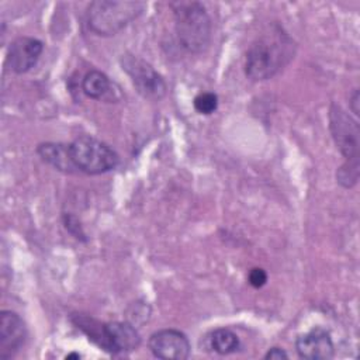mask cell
Listing matches in <instances>:
<instances>
[{"label":"cell","instance_id":"20","mask_svg":"<svg viewBox=\"0 0 360 360\" xmlns=\"http://www.w3.org/2000/svg\"><path fill=\"white\" fill-rule=\"evenodd\" d=\"M350 110L354 115H359V90L354 89L350 96Z\"/></svg>","mask_w":360,"mask_h":360},{"label":"cell","instance_id":"6","mask_svg":"<svg viewBox=\"0 0 360 360\" xmlns=\"http://www.w3.org/2000/svg\"><path fill=\"white\" fill-rule=\"evenodd\" d=\"M121 66L142 97L155 101L165 97L167 91L166 82L146 60L127 53L121 58Z\"/></svg>","mask_w":360,"mask_h":360},{"label":"cell","instance_id":"19","mask_svg":"<svg viewBox=\"0 0 360 360\" xmlns=\"http://www.w3.org/2000/svg\"><path fill=\"white\" fill-rule=\"evenodd\" d=\"M264 359L266 360H283V359H288V354L281 347H271L264 354Z\"/></svg>","mask_w":360,"mask_h":360},{"label":"cell","instance_id":"12","mask_svg":"<svg viewBox=\"0 0 360 360\" xmlns=\"http://www.w3.org/2000/svg\"><path fill=\"white\" fill-rule=\"evenodd\" d=\"M114 83L108 76L100 70H89L82 80L83 93L93 100H104L108 103L117 101L120 98L118 89L114 90Z\"/></svg>","mask_w":360,"mask_h":360},{"label":"cell","instance_id":"21","mask_svg":"<svg viewBox=\"0 0 360 360\" xmlns=\"http://www.w3.org/2000/svg\"><path fill=\"white\" fill-rule=\"evenodd\" d=\"M65 359H68V360H70V359H80V354L79 353H69V354H66V357Z\"/></svg>","mask_w":360,"mask_h":360},{"label":"cell","instance_id":"8","mask_svg":"<svg viewBox=\"0 0 360 360\" xmlns=\"http://www.w3.org/2000/svg\"><path fill=\"white\" fill-rule=\"evenodd\" d=\"M148 347L155 357L162 360H184L191 352L187 336L177 329H160L152 333Z\"/></svg>","mask_w":360,"mask_h":360},{"label":"cell","instance_id":"7","mask_svg":"<svg viewBox=\"0 0 360 360\" xmlns=\"http://www.w3.org/2000/svg\"><path fill=\"white\" fill-rule=\"evenodd\" d=\"M329 128L332 138L346 162L359 160L360 131L359 124L342 107L332 104L329 110Z\"/></svg>","mask_w":360,"mask_h":360},{"label":"cell","instance_id":"13","mask_svg":"<svg viewBox=\"0 0 360 360\" xmlns=\"http://www.w3.org/2000/svg\"><path fill=\"white\" fill-rule=\"evenodd\" d=\"M37 153L44 162H46L48 165H51L59 172L75 173L77 170L70 159L69 145L55 143V142L39 143L37 148Z\"/></svg>","mask_w":360,"mask_h":360},{"label":"cell","instance_id":"2","mask_svg":"<svg viewBox=\"0 0 360 360\" xmlns=\"http://www.w3.org/2000/svg\"><path fill=\"white\" fill-rule=\"evenodd\" d=\"M72 321L76 328L89 338V340L107 353H127L138 349L141 345V336L129 322L105 323L82 314L73 315Z\"/></svg>","mask_w":360,"mask_h":360},{"label":"cell","instance_id":"11","mask_svg":"<svg viewBox=\"0 0 360 360\" xmlns=\"http://www.w3.org/2000/svg\"><path fill=\"white\" fill-rule=\"evenodd\" d=\"M295 350L301 359L307 360H329L335 354V346L328 330L314 328L295 340Z\"/></svg>","mask_w":360,"mask_h":360},{"label":"cell","instance_id":"3","mask_svg":"<svg viewBox=\"0 0 360 360\" xmlns=\"http://www.w3.org/2000/svg\"><path fill=\"white\" fill-rule=\"evenodd\" d=\"M174 15V30L183 49L190 53L204 52L211 41V18L198 1H177L170 4Z\"/></svg>","mask_w":360,"mask_h":360},{"label":"cell","instance_id":"18","mask_svg":"<svg viewBox=\"0 0 360 360\" xmlns=\"http://www.w3.org/2000/svg\"><path fill=\"white\" fill-rule=\"evenodd\" d=\"M248 280H249V284L255 288H262L266 283H267V273L260 269V267H255L249 271V276H248Z\"/></svg>","mask_w":360,"mask_h":360},{"label":"cell","instance_id":"9","mask_svg":"<svg viewBox=\"0 0 360 360\" xmlns=\"http://www.w3.org/2000/svg\"><path fill=\"white\" fill-rule=\"evenodd\" d=\"M27 338V328L21 316L8 309L0 312V359L14 357L22 347Z\"/></svg>","mask_w":360,"mask_h":360},{"label":"cell","instance_id":"16","mask_svg":"<svg viewBox=\"0 0 360 360\" xmlns=\"http://www.w3.org/2000/svg\"><path fill=\"white\" fill-rule=\"evenodd\" d=\"M193 104H194V108L198 114L210 115L218 108V96L215 93H211V91L200 93L198 96H195Z\"/></svg>","mask_w":360,"mask_h":360},{"label":"cell","instance_id":"5","mask_svg":"<svg viewBox=\"0 0 360 360\" xmlns=\"http://www.w3.org/2000/svg\"><path fill=\"white\" fill-rule=\"evenodd\" d=\"M69 153L75 167L86 174H104L117 167L120 156L105 142L83 135L69 143Z\"/></svg>","mask_w":360,"mask_h":360},{"label":"cell","instance_id":"1","mask_svg":"<svg viewBox=\"0 0 360 360\" xmlns=\"http://www.w3.org/2000/svg\"><path fill=\"white\" fill-rule=\"evenodd\" d=\"M294 55V39L283 27L273 24L249 46L245 59V75L253 82L271 79L290 63Z\"/></svg>","mask_w":360,"mask_h":360},{"label":"cell","instance_id":"15","mask_svg":"<svg viewBox=\"0 0 360 360\" xmlns=\"http://www.w3.org/2000/svg\"><path fill=\"white\" fill-rule=\"evenodd\" d=\"M338 183L345 188H352L359 180V160L346 162L336 172Z\"/></svg>","mask_w":360,"mask_h":360},{"label":"cell","instance_id":"4","mask_svg":"<svg viewBox=\"0 0 360 360\" xmlns=\"http://www.w3.org/2000/svg\"><path fill=\"white\" fill-rule=\"evenodd\" d=\"M145 8L143 1L96 0L87 7V25L98 37H111L136 20Z\"/></svg>","mask_w":360,"mask_h":360},{"label":"cell","instance_id":"17","mask_svg":"<svg viewBox=\"0 0 360 360\" xmlns=\"http://www.w3.org/2000/svg\"><path fill=\"white\" fill-rule=\"evenodd\" d=\"M63 224H65V228L77 239H83L84 238V232L80 226V222L79 219L72 215V214H65L63 215Z\"/></svg>","mask_w":360,"mask_h":360},{"label":"cell","instance_id":"14","mask_svg":"<svg viewBox=\"0 0 360 360\" xmlns=\"http://www.w3.org/2000/svg\"><path fill=\"white\" fill-rule=\"evenodd\" d=\"M210 345L215 353L225 356L236 352L240 346V342L235 332L226 328H219L211 333Z\"/></svg>","mask_w":360,"mask_h":360},{"label":"cell","instance_id":"10","mask_svg":"<svg viewBox=\"0 0 360 360\" xmlns=\"http://www.w3.org/2000/svg\"><path fill=\"white\" fill-rule=\"evenodd\" d=\"M42 51V41L32 37H18L8 46L7 65L17 75L27 73L37 65Z\"/></svg>","mask_w":360,"mask_h":360}]
</instances>
